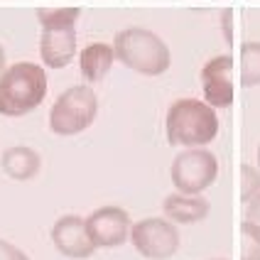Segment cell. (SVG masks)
<instances>
[{
    "label": "cell",
    "instance_id": "cell-2",
    "mask_svg": "<svg viewBox=\"0 0 260 260\" xmlns=\"http://www.w3.org/2000/svg\"><path fill=\"white\" fill-rule=\"evenodd\" d=\"M218 135L214 106L199 99H179L167 111V140L174 147H202Z\"/></svg>",
    "mask_w": 260,
    "mask_h": 260
},
{
    "label": "cell",
    "instance_id": "cell-12",
    "mask_svg": "<svg viewBox=\"0 0 260 260\" xmlns=\"http://www.w3.org/2000/svg\"><path fill=\"white\" fill-rule=\"evenodd\" d=\"M0 167H3V172L8 174L10 179H15V182H27L32 177H37L40 167H42V157H40L32 147L17 145V147H10V150L3 152Z\"/></svg>",
    "mask_w": 260,
    "mask_h": 260
},
{
    "label": "cell",
    "instance_id": "cell-7",
    "mask_svg": "<svg viewBox=\"0 0 260 260\" xmlns=\"http://www.w3.org/2000/svg\"><path fill=\"white\" fill-rule=\"evenodd\" d=\"M130 241L147 260H170L179 250V231L167 218H143L133 223Z\"/></svg>",
    "mask_w": 260,
    "mask_h": 260
},
{
    "label": "cell",
    "instance_id": "cell-10",
    "mask_svg": "<svg viewBox=\"0 0 260 260\" xmlns=\"http://www.w3.org/2000/svg\"><path fill=\"white\" fill-rule=\"evenodd\" d=\"M202 88L204 99L214 108H229L233 103V57L221 54V57L209 59L202 67Z\"/></svg>",
    "mask_w": 260,
    "mask_h": 260
},
{
    "label": "cell",
    "instance_id": "cell-14",
    "mask_svg": "<svg viewBox=\"0 0 260 260\" xmlns=\"http://www.w3.org/2000/svg\"><path fill=\"white\" fill-rule=\"evenodd\" d=\"M241 86H260V42L241 47Z\"/></svg>",
    "mask_w": 260,
    "mask_h": 260
},
{
    "label": "cell",
    "instance_id": "cell-16",
    "mask_svg": "<svg viewBox=\"0 0 260 260\" xmlns=\"http://www.w3.org/2000/svg\"><path fill=\"white\" fill-rule=\"evenodd\" d=\"M241 202H250L260 191V170L250 165H241Z\"/></svg>",
    "mask_w": 260,
    "mask_h": 260
},
{
    "label": "cell",
    "instance_id": "cell-4",
    "mask_svg": "<svg viewBox=\"0 0 260 260\" xmlns=\"http://www.w3.org/2000/svg\"><path fill=\"white\" fill-rule=\"evenodd\" d=\"M116 59L143 76H159L170 69V47L155 32L143 27L120 29L113 40Z\"/></svg>",
    "mask_w": 260,
    "mask_h": 260
},
{
    "label": "cell",
    "instance_id": "cell-17",
    "mask_svg": "<svg viewBox=\"0 0 260 260\" xmlns=\"http://www.w3.org/2000/svg\"><path fill=\"white\" fill-rule=\"evenodd\" d=\"M0 260H29V258L25 255V250H20L13 243H8V241L0 238Z\"/></svg>",
    "mask_w": 260,
    "mask_h": 260
},
{
    "label": "cell",
    "instance_id": "cell-11",
    "mask_svg": "<svg viewBox=\"0 0 260 260\" xmlns=\"http://www.w3.org/2000/svg\"><path fill=\"white\" fill-rule=\"evenodd\" d=\"M209 202L204 197H197V194H170L165 197L162 202V211L165 216L174 221V223H197V221H204L209 216Z\"/></svg>",
    "mask_w": 260,
    "mask_h": 260
},
{
    "label": "cell",
    "instance_id": "cell-13",
    "mask_svg": "<svg viewBox=\"0 0 260 260\" xmlns=\"http://www.w3.org/2000/svg\"><path fill=\"white\" fill-rule=\"evenodd\" d=\"M113 61H116V49L111 44L93 42L84 47V52L79 57V69H81V76L86 81H101L103 76L111 72Z\"/></svg>",
    "mask_w": 260,
    "mask_h": 260
},
{
    "label": "cell",
    "instance_id": "cell-5",
    "mask_svg": "<svg viewBox=\"0 0 260 260\" xmlns=\"http://www.w3.org/2000/svg\"><path fill=\"white\" fill-rule=\"evenodd\" d=\"M99 113V99L88 86H72L59 93L49 111V128L54 135L72 138L79 135L96 120Z\"/></svg>",
    "mask_w": 260,
    "mask_h": 260
},
{
    "label": "cell",
    "instance_id": "cell-19",
    "mask_svg": "<svg viewBox=\"0 0 260 260\" xmlns=\"http://www.w3.org/2000/svg\"><path fill=\"white\" fill-rule=\"evenodd\" d=\"M5 72V49L0 47V74Z\"/></svg>",
    "mask_w": 260,
    "mask_h": 260
},
{
    "label": "cell",
    "instance_id": "cell-20",
    "mask_svg": "<svg viewBox=\"0 0 260 260\" xmlns=\"http://www.w3.org/2000/svg\"><path fill=\"white\" fill-rule=\"evenodd\" d=\"M258 170H260V145H258Z\"/></svg>",
    "mask_w": 260,
    "mask_h": 260
},
{
    "label": "cell",
    "instance_id": "cell-9",
    "mask_svg": "<svg viewBox=\"0 0 260 260\" xmlns=\"http://www.w3.org/2000/svg\"><path fill=\"white\" fill-rule=\"evenodd\" d=\"M52 241L61 255L74 260H86L96 250V243L91 241L86 221L76 214H67V216L59 218L52 229Z\"/></svg>",
    "mask_w": 260,
    "mask_h": 260
},
{
    "label": "cell",
    "instance_id": "cell-8",
    "mask_svg": "<svg viewBox=\"0 0 260 260\" xmlns=\"http://www.w3.org/2000/svg\"><path fill=\"white\" fill-rule=\"evenodd\" d=\"M86 226L96 248L123 246L130 238V229H133L128 211L118 209V206H101V209H96L86 218Z\"/></svg>",
    "mask_w": 260,
    "mask_h": 260
},
{
    "label": "cell",
    "instance_id": "cell-6",
    "mask_svg": "<svg viewBox=\"0 0 260 260\" xmlns=\"http://www.w3.org/2000/svg\"><path fill=\"white\" fill-rule=\"evenodd\" d=\"M172 184L182 194H202L216 182L218 162L216 155L202 150V147H189L187 152H179L172 162Z\"/></svg>",
    "mask_w": 260,
    "mask_h": 260
},
{
    "label": "cell",
    "instance_id": "cell-1",
    "mask_svg": "<svg viewBox=\"0 0 260 260\" xmlns=\"http://www.w3.org/2000/svg\"><path fill=\"white\" fill-rule=\"evenodd\" d=\"M47 96V74L40 64L17 61L0 74V116L22 118Z\"/></svg>",
    "mask_w": 260,
    "mask_h": 260
},
{
    "label": "cell",
    "instance_id": "cell-15",
    "mask_svg": "<svg viewBox=\"0 0 260 260\" xmlns=\"http://www.w3.org/2000/svg\"><path fill=\"white\" fill-rule=\"evenodd\" d=\"M241 260H260V226L253 221L241 223Z\"/></svg>",
    "mask_w": 260,
    "mask_h": 260
},
{
    "label": "cell",
    "instance_id": "cell-3",
    "mask_svg": "<svg viewBox=\"0 0 260 260\" xmlns=\"http://www.w3.org/2000/svg\"><path fill=\"white\" fill-rule=\"evenodd\" d=\"M79 8H40L37 17L42 25L40 37V57L49 69H64L76 57V32Z\"/></svg>",
    "mask_w": 260,
    "mask_h": 260
},
{
    "label": "cell",
    "instance_id": "cell-18",
    "mask_svg": "<svg viewBox=\"0 0 260 260\" xmlns=\"http://www.w3.org/2000/svg\"><path fill=\"white\" fill-rule=\"evenodd\" d=\"M246 221H253L260 226V191L248 202V209H246Z\"/></svg>",
    "mask_w": 260,
    "mask_h": 260
}]
</instances>
